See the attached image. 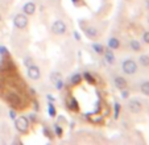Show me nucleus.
Here are the masks:
<instances>
[{"mask_svg":"<svg viewBox=\"0 0 149 145\" xmlns=\"http://www.w3.org/2000/svg\"><path fill=\"white\" fill-rule=\"evenodd\" d=\"M121 69H123V71L125 72L127 75H135L136 72H137L139 66L135 59L127 58V59H124L123 63H121Z\"/></svg>","mask_w":149,"mask_h":145,"instance_id":"obj_1","label":"nucleus"},{"mask_svg":"<svg viewBox=\"0 0 149 145\" xmlns=\"http://www.w3.org/2000/svg\"><path fill=\"white\" fill-rule=\"evenodd\" d=\"M66 31H68V25L65 24L63 20H56V21L52 24V32L57 36H62L65 34Z\"/></svg>","mask_w":149,"mask_h":145,"instance_id":"obj_2","label":"nucleus"},{"mask_svg":"<svg viewBox=\"0 0 149 145\" xmlns=\"http://www.w3.org/2000/svg\"><path fill=\"white\" fill-rule=\"evenodd\" d=\"M15 127H16V129L19 132H21V133L28 132V129H29V120H28V117H25V116L17 117V119L15 120Z\"/></svg>","mask_w":149,"mask_h":145,"instance_id":"obj_3","label":"nucleus"},{"mask_svg":"<svg viewBox=\"0 0 149 145\" xmlns=\"http://www.w3.org/2000/svg\"><path fill=\"white\" fill-rule=\"evenodd\" d=\"M13 24L17 29H25L28 26V16L25 13H17L13 19Z\"/></svg>","mask_w":149,"mask_h":145,"instance_id":"obj_4","label":"nucleus"},{"mask_svg":"<svg viewBox=\"0 0 149 145\" xmlns=\"http://www.w3.org/2000/svg\"><path fill=\"white\" fill-rule=\"evenodd\" d=\"M127 107L132 114H140L141 109H143V104H141V102L139 99H131L128 102V104H127Z\"/></svg>","mask_w":149,"mask_h":145,"instance_id":"obj_5","label":"nucleus"},{"mask_svg":"<svg viewBox=\"0 0 149 145\" xmlns=\"http://www.w3.org/2000/svg\"><path fill=\"white\" fill-rule=\"evenodd\" d=\"M50 82L54 84L57 90H61L63 87V81H62V75L58 71H53L50 74Z\"/></svg>","mask_w":149,"mask_h":145,"instance_id":"obj_6","label":"nucleus"},{"mask_svg":"<svg viewBox=\"0 0 149 145\" xmlns=\"http://www.w3.org/2000/svg\"><path fill=\"white\" fill-rule=\"evenodd\" d=\"M26 74H28V77L31 79L37 81V79H40V77H41V70H40V67L36 66V65H31V66H28Z\"/></svg>","mask_w":149,"mask_h":145,"instance_id":"obj_7","label":"nucleus"},{"mask_svg":"<svg viewBox=\"0 0 149 145\" xmlns=\"http://www.w3.org/2000/svg\"><path fill=\"white\" fill-rule=\"evenodd\" d=\"M103 57H104V61H106V63L108 65H113L116 61V57H115V53H113L112 49H110V47H106L103 52Z\"/></svg>","mask_w":149,"mask_h":145,"instance_id":"obj_8","label":"nucleus"},{"mask_svg":"<svg viewBox=\"0 0 149 145\" xmlns=\"http://www.w3.org/2000/svg\"><path fill=\"white\" fill-rule=\"evenodd\" d=\"M6 99L8 100V103L12 104V106H20V104H21V98H20L16 92H8Z\"/></svg>","mask_w":149,"mask_h":145,"instance_id":"obj_9","label":"nucleus"},{"mask_svg":"<svg viewBox=\"0 0 149 145\" xmlns=\"http://www.w3.org/2000/svg\"><path fill=\"white\" fill-rule=\"evenodd\" d=\"M113 84H115V87L118 90H123V89H127L128 82H127V79L124 78V77L118 75V77H115V79H113Z\"/></svg>","mask_w":149,"mask_h":145,"instance_id":"obj_10","label":"nucleus"},{"mask_svg":"<svg viewBox=\"0 0 149 145\" xmlns=\"http://www.w3.org/2000/svg\"><path fill=\"white\" fill-rule=\"evenodd\" d=\"M23 12L26 15V16L34 15V12H36V4H34L33 1H28V3H25L24 7H23Z\"/></svg>","mask_w":149,"mask_h":145,"instance_id":"obj_11","label":"nucleus"},{"mask_svg":"<svg viewBox=\"0 0 149 145\" xmlns=\"http://www.w3.org/2000/svg\"><path fill=\"white\" fill-rule=\"evenodd\" d=\"M83 31L88 38H96V37H98V29H96L95 26H86Z\"/></svg>","mask_w":149,"mask_h":145,"instance_id":"obj_12","label":"nucleus"},{"mask_svg":"<svg viewBox=\"0 0 149 145\" xmlns=\"http://www.w3.org/2000/svg\"><path fill=\"white\" fill-rule=\"evenodd\" d=\"M108 47L112 49V50H116V49L120 47V41H119L116 37H111V38L108 40Z\"/></svg>","mask_w":149,"mask_h":145,"instance_id":"obj_13","label":"nucleus"},{"mask_svg":"<svg viewBox=\"0 0 149 145\" xmlns=\"http://www.w3.org/2000/svg\"><path fill=\"white\" fill-rule=\"evenodd\" d=\"M130 47L132 49L133 52H136V53L141 52V44L137 41V40H131L130 41Z\"/></svg>","mask_w":149,"mask_h":145,"instance_id":"obj_14","label":"nucleus"},{"mask_svg":"<svg viewBox=\"0 0 149 145\" xmlns=\"http://www.w3.org/2000/svg\"><path fill=\"white\" fill-rule=\"evenodd\" d=\"M139 63L143 67H149V56L148 54H141L139 57Z\"/></svg>","mask_w":149,"mask_h":145,"instance_id":"obj_15","label":"nucleus"},{"mask_svg":"<svg viewBox=\"0 0 149 145\" xmlns=\"http://www.w3.org/2000/svg\"><path fill=\"white\" fill-rule=\"evenodd\" d=\"M93 50L95 52L96 54H103V52H104V49H106V46L104 45H102V44H99V42H95V44H93Z\"/></svg>","mask_w":149,"mask_h":145,"instance_id":"obj_16","label":"nucleus"},{"mask_svg":"<svg viewBox=\"0 0 149 145\" xmlns=\"http://www.w3.org/2000/svg\"><path fill=\"white\" fill-rule=\"evenodd\" d=\"M140 91L143 92L145 96H149V81H145V82H143V83H141Z\"/></svg>","mask_w":149,"mask_h":145,"instance_id":"obj_17","label":"nucleus"},{"mask_svg":"<svg viewBox=\"0 0 149 145\" xmlns=\"http://www.w3.org/2000/svg\"><path fill=\"white\" fill-rule=\"evenodd\" d=\"M81 81H82V75L79 74V72H77V74H74V75L71 77V83H73V84L81 83Z\"/></svg>","mask_w":149,"mask_h":145,"instance_id":"obj_18","label":"nucleus"},{"mask_svg":"<svg viewBox=\"0 0 149 145\" xmlns=\"http://www.w3.org/2000/svg\"><path fill=\"white\" fill-rule=\"evenodd\" d=\"M83 77H84V79H86V81H87L88 83H95V78H94V77L91 75L90 72L86 71V72L83 74Z\"/></svg>","mask_w":149,"mask_h":145,"instance_id":"obj_19","label":"nucleus"},{"mask_svg":"<svg viewBox=\"0 0 149 145\" xmlns=\"http://www.w3.org/2000/svg\"><path fill=\"white\" fill-rule=\"evenodd\" d=\"M54 131H56V135L58 137H61L62 136V133H63V131H62V128L59 125H54Z\"/></svg>","mask_w":149,"mask_h":145,"instance_id":"obj_20","label":"nucleus"},{"mask_svg":"<svg viewBox=\"0 0 149 145\" xmlns=\"http://www.w3.org/2000/svg\"><path fill=\"white\" fill-rule=\"evenodd\" d=\"M143 41L145 42V44H148V45H149V31H146L145 33L143 34Z\"/></svg>","mask_w":149,"mask_h":145,"instance_id":"obj_21","label":"nucleus"},{"mask_svg":"<svg viewBox=\"0 0 149 145\" xmlns=\"http://www.w3.org/2000/svg\"><path fill=\"white\" fill-rule=\"evenodd\" d=\"M120 91H121V98L127 99V98H128V96H130V91H128V90L123 89V90H120Z\"/></svg>","mask_w":149,"mask_h":145,"instance_id":"obj_22","label":"nucleus"},{"mask_svg":"<svg viewBox=\"0 0 149 145\" xmlns=\"http://www.w3.org/2000/svg\"><path fill=\"white\" fill-rule=\"evenodd\" d=\"M49 114H50V116H54V115H56V109H54V107L52 103H49Z\"/></svg>","mask_w":149,"mask_h":145,"instance_id":"obj_23","label":"nucleus"},{"mask_svg":"<svg viewBox=\"0 0 149 145\" xmlns=\"http://www.w3.org/2000/svg\"><path fill=\"white\" fill-rule=\"evenodd\" d=\"M24 65H25V66H31V65H33V61H32V58L26 57V58L24 59Z\"/></svg>","mask_w":149,"mask_h":145,"instance_id":"obj_24","label":"nucleus"},{"mask_svg":"<svg viewBox=\"0 0 149 145\" xmlns=\"http://www.w3.org/2000/svg\"><path fill=\"white\" fill-rule=\"evenodd\" d=\"M119 109H120V106H119V103L115 104V117L119 116Z\"/></svg>","mask_w":149,"mask_h":145,"instance_id":"obj_25","label":"nucleus"},{"mask_svg":"<svg viewBox=\"0 0 149 145\" xmlns=\"http://www.w3.org/2000/svg\"><path fill=\"white\" fill-rule=\"evenodd\" d=\"M74 37H75V40H77V41H79V40H81V36H79V33H78V32H74Z\"/></svg>","mask_w":149,"mask_h":145,"instance_id":"obj_26","label":"nucleus"},{"mask_svg":"<svg viewBox=\"0 0 149 145\" xmlns=\"http://www.w3.org/2000/svg\"><path fill=\"white\" fill-rule=\"evenodd\" d=\"M4 53H7V49L4 46H0V54H4Z\"/></svg>","mask_w":149,"mask_h":145,"instance_id":"obj_27","label":"nucleus"},{"mask_svg":"<svg viewBox=\"0 0 149 145\" xmlns=\"http://www.w3.org/2000/svg\"><path fill=\"white\" fill-rule=\"evenodd\" d=\"M15 116H16V115H15V111H9V117H11V119H15Z\"/></svg>","mask_w":149,"mask_h":145,"instance_id":"obj_28","label":"nucleus"},{"mask_svg":"<svg viewBox=\"0 0 149 145\" xmlns=\"http://www.w3.org/2000/svg\"><path fill=\"white\" fill-rule=\"evenodd\" d=\"M146 8L149 9V0H146Z\"/></svg>","mask_w":149,"mask_h":145,"instance_id":"obj_29","label":"nucleus"},{"mask_svg":"<svg viewBox=\"0 0 149 145\" xmlns=\"http://www.w3.org/2000/svg\"><path fill=\"white\" fill-rule=\"evenodd\" d=\"M77 1H78V0H73V3H77Z\"/></svg>","mask_w":149,"mask_h":145,"instance_id":"obj_30","label":"nucleus"},{"mask_svg":"<svg viewBox=\"0 0 149 145\" xmlns=\"http://www.w3.org/2000/svg\"><path fill=\"white\" fill-rule=\"evenodd\" d=\"M148 115H149V106H148Z\"/></svg>","mask_w":149,"mask_h":145,"instance_id":"obj_31","label":"nucleus"},{"mask_svg":"<svg viewBox=\"0 0 149 145\" xmlns=\"http://www.w3.org/2000/svg\"><path fill=\"white\" fill-rule=\"evenodd\" d=\"M0 89H1V83H0Z\"/></svg>","mask_w":149,"mask_h":145,"instance_id":"obj_32","label":"nucleus"},{"mask_svg":"<svg viewBox=\"0 0 149 145\" xmlns=\"http://www.w3.org/2000/svg\"><path fill=\"white\" fill-rule=\"evenodd\" d=\"M0 20H1V15H0Z\"/></svg>","mask_w":149,"mask_h":145,"instance_id":"obj_33","label":"nucleus"},{"mask_svg":"<svg viewBox=\"0 0 149 145\" xmlns=\"http://www.w3.org/2000/svg\"><path fill=\"white\" fill-rule=\"evenodd\" d=\"M148 24H149V19H148Z\"/></svg>","mask_w":149,"mask_h":145,"instance_id":"obj_34","label":"nucleus"},{"mask_svg":"<svg viewBox=\"0 0 149 145\" xmlns=\"http://www.w3.org/2000/svg\"><path fill=\"white\" fill-rule=\"evenodd\" d=\"M125 1H130V0H125Z\"/></svg>","mask_w":149,"mask_h":145,"instance_id":"obj_35","label":"nucleus"}]
</instances>
